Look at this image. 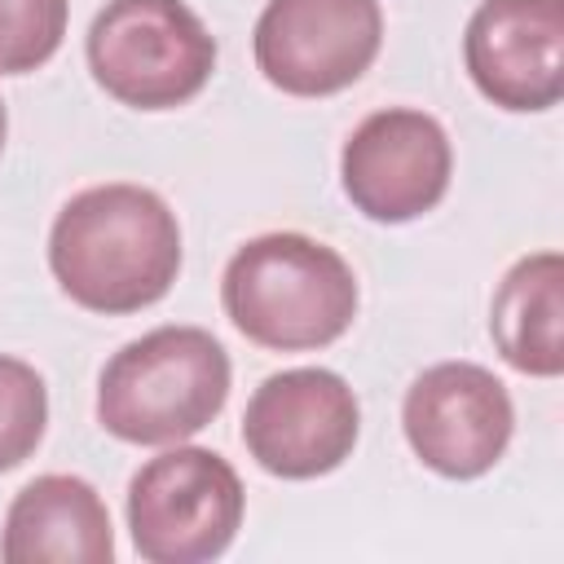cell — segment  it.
<instances>
[{
  "label": "cell",
  "mask_w": 564,
  "mask_h": 564,
  "mask_svg": "<svg viewBox=\"0 0 564 564\" xmlns=\"http://www.w3.org/2000/svg\"><path fill=\"white\" fill-rule=\"evenodd\" d=\"M48 269L79 308L137 313L172 291L181 269V225L145 185H93L57 212Z\"/></svg>",
  "instance_id": "6da1fadb"
},
{
  "label": "cell",
  "mask_w": 564,
  "mask_h": 564,
  "mask_svg": "<svg viewBox=\"0 0 564 564\" xmlns=\"http://www.w3.org/2000/svg\"><path fill=\"white\" fill-rule=\"evenodd\" d=\"M229 322L260 348L304 352L335 344L357 317L348 260L308 234H260L234 251L220 278Z\"/></svg>",
  "instance_id": "7a4b0ae2"
},
{
  "label": "cell",
  "mask_w": 564,
  "mask_h": 564,
  "mask_svg": "<svg viewBox=\"0 0 564 564\" xmlns=\"http://www.w3.org/2000/svg\"><path fill=\"white\" fill-rule=\"evenodd\" d=\"M229 397V357L203 326H159L123 344L97 383V419L128 445H176Z\"/></svg>",
  "instance_id": "3957f363"
},
{
  "label": "cell",
  "mask_w": 564,
  "mask_h": 564,
  "mask_svg": "<svg viewBox=\"0 0 564 564\" xmlns=\"http://www.w3.org/2000/svg\"><path fill=\"white\" fill-rule=\"evenodd\" d=\"M88 66L115 101L172 110L212 79L216 40L181 0H106L88 26Z\"/></svg>",
  "instance_id": "277c9868"
},
{
  "label": "cell",
  "mask_w": 564,
  "mask_h": 564,
  "mask_svg": "<svg viewBox=\"0 0 564 564\" xmlns=\"http://www.w3.org/2000/svg\"><path fill=\"white\" fill-rule=\"evenodd\" d=\"M242 524L238 471L198 445H176L150 458L128 485L132 546L150 564L216 560Z\"/></svg>",
  "instance_id": "5b68a950"
},
{
  "label": "cell",
  "mask_w": 564,
  "mask_h": 564,
  "mask_svg": "<svg viewBox=\"0 0 564 564\" xmlns=\"http://www.w3.org/2000/svg\"><path fill=\"white\" fill-rule=\"evenodd\" d=\"M379 40V0H269L251 48L273 88L291 97H330L366 75Z\"/></svg>",
  "instance_id": "8992f818"
},
{
  "label": "cell",
  "mask_w": 564,
  "mask_h": 564,
  "mask_svg": "<svg viewBox=\"0 0 564 564\" xmlns=\"http://www.w3.org/2000/svg\"><path fill=\"white\" fill-rule=\"evenodd\" d=\"M361 410L352 388L322 366L269 375L242 414L247 454L282 480H313L335 471L357 445Z\"/></svg>",
  "instance_id": "52a82bcc"
},
{
  "label": "cell",
  "mask_w": 564,
  "mask_h": 564,
  "mask_svg": "<svg viewBox=\"0 0 564 564\" xmlns=\"http://www.w3.org/2000/svg\"><path fill=\"white\" fill-rule=\"evenodd\" d=\"M449 137L445 128L410 106L366 115L344 141L339 176L357 212L379 225H401L432 212L449 189Z\"/></svg>",
  "instance_id": "ba28073f"
},
{
  "label": "cell",
  "mask_w": 564,
  "mask_h": 564,
  "mask_svg": "<svg viewBox=\"0 0 564 564\" xmlns=\"http://www.w3.org/2000/svg\"><path fill=\"white\" fill-rule=\"evenodd\" d=\"M401 427L423 467L449 480H471L502 458L516 410L494 370L476 361H441L410 383Z\"/></svg>",
  "instance_id": "9c48e42d"
},
{
  "label": "cell",
  "mask_w": 564,
  "mask_h": 564,
  "mask_svg": "<svg viewBox=\"0 0 564 564\" xmlns=\"http://www.w3.org/2000/svg\"><path fill=\"white\" fill-rule=\"evenodd\" d=\"M463 57L471 84L494 106H555L564 97V0H480Z\"/></svg>",
  "instance_id": "30bf717a"
},
{
  "label": "cell",
  "mask_w": 564,
  "mask_h": 564,
  "mask_svg": "<svg viewBox=\"0 0 564 564\" xmlns=\"http://www.w3.org/2000/svg\"><path fill=\"white\" fill-rule=\"evenodd\" d=\"M0 555L9 564H110V511L79 476H35L9 502Z\"/></svg>",
  "instance_id": "8fae6325"
},
{
  "label": "cell",
  "mask_w": 564,
  "mask_h": 564,
  "mask_svg": "<svg viewBox=\"0 0 564 564\" xmlns=\"http://www.w3.org/2000/svg\"><path fill=\"white\" fill-rule=\"evenodd\" d=\"M564 260L560 251H538L516 260L489 308V335L507 366L520 375L555 379L564 370Z\"/></svg>",
  "instance_id": "7c38bea8"
},
{
  "label": "cell",
  "mask_w": 564,
  "mask_h": 564,
  "mask_svg": "<svg viewBox=\"0 0 564 564\" xmlns=\"http://www.w3.org/2000/svg\"><path fill=\"white\" fill-rule=\"evenodd\" d=\"M48 423V392L35 366L0 352V471L26 463Z\"/></svg>",
  "instance_id": "4fadbf2b"
},
{
  "label": "cell",
  "mask_w": 564,
  "mask_h": 564,
  "mask_svg": "<svg viewBox=\"0 0 564 564\" xmlns=\"http://www.w3.org/2000/svg\"><path fill=\"white\" fill-rule=\"evenodd\" d=\"M66 35V0H0V75L44 66Z\"/></svg>",
  "instance_id": "5bb4252c"
},
{
  "label": "cell",
  "mask_w": 564,
  "mask_h": 564,
  "mask_svg": "<svg viewBox=\"0 0 564 564\" xmlns=\"http://www.w3.org/2000/svg\"><path fill=\"white\" fill-rule=\"evenodd\" d=\"M4 128H9V119H4V101H0V150H4Z\"/></svg>",
  "instance_id": "9a60e30c"
}]
</instances>
